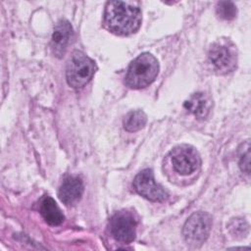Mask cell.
Instances as JSON below:
<instances>
[{
    "label": "cell",
    "instance_id": "6",
    "mask_svg": "<svg viewBox=\"0 0 251 251\" xmlns=\"http://www.w3.org/2000/svg\"><path fill=\"white\" fill-rule=\"evenodd\" d=\"M137 221L131 212L123 210L117 212L109 222L111 235L119 242L129 243L136 235Z\"/></svg>",
    "mask_w": 251,
    "mask_h": 251
},
{
    "label": "cell",
    "instance_id": "11",
    "mask_svg": "<svg viewBox=\"0 0 251 251\" xmlns=\"http://www.w3.org/2000/svg\"><path fill=\"white\" fill-rule=\"evenodd\" d=\"M212 107V101L203 92L192 94L185 102L184 108L194 115L197 119H204L208 116Z\"/></svg>",
    "mask_w": 251,
    "mask_h": 251
},
{
    "label": "cell",
    "instance_id": "2",
    "mask_svg": "<svg viewBox=\"0 0 251 251\" xmlns=\"http://www.w3.org/2000/svg\"><path fill=\"white\" fill-rule=\"evenodd\" d=\"M159 74L158 60L150 53L137 56L127 68L125 82L134 89H139L151 84Z\"/></svg>",
    "mask_w": 251,
    "mask_h": 251
},
{
    "label": "cell",
    "instance_id": "12",
    "mask_svg": "<svg viewBox=\"0 0 251 251\" xmlns=\"http://www.w3.org/2000/svg\"><path fill=\"white\" fill-rule=\"evenodd\" d=\"M40 214L50 226H59L64 222V215L55 200L50 196H44L40 202Z\"/></svg>",
    "mask_w": 251,
    "mask_h": 251
},
{
    "label": "cell",
    "instance_id": "7",
    "mask_svg": "<svg viewBox=\"0 0 251 251\" xmlns=\"http://www.w3.org/2000/svg\"><path fill=\"white\" fill-rule=\"evenodd\" d=\"M171 161L175 171L181 176L191 175L199 169L201 164L197 150L187 144L175 147L171 152Z\"/></svg>",
    "mask_w": 251,
    "mask_h": 251
},
{
    "label": "cell",
    "instance_id": "10",
    "mask_svg": "<svg viewBox=\"0 0 251 251\" xmlns=\"http://www.w3.org/2000/svg\"><path fill=\"white\" fill-rule=\"evenodd\" d=\"M83 193V182L80 177L76 176H67L60 188H59V198L66 205H72L77 202Z\"/></svg>",
    "mask_w": 251,
    "mask_h": 251
},
{
    "label": "cell",
    "instance_id": "15",
    "mask_svg": "<svg viewBox=\"0 0 251 251\" xmlns=\"http://www.w3.org/2000/svg\"><path fill=\"white\" fill-rule=\"evenodd\" d=\"M227 226L230 234L236 238L245 237L249 231V226L247 222L241 218L232 219Z\"/></svg>",
    "mask_w": 251,
    "mask_h": 251
},
{
    "label": "cell",
    "instance_id": "8",
    "mask_svg": "<svg viewBox=\"0 0 251 251\" xmlns=\"http://www.w3.org/2000/svg\"><path fill=\"white\" fill-rule=\"evenodd\" d=\"M133 187L139 195L150 201L162 202L168 198V192L161 185L155 182L151 169L142 170L135 176L133 180Z\"/></svg>",
    "mask_w": 251,
    "mask_h": 251
},
{
    "label": "cell",
    "instance_id": "16",
    "mask_svg": "<svg viewBox=\"0 0 251 251\" xmlns=\"http://www.w3.org/2000/svg\"><path fill=\"white\" fill-rule=\"evenodd\" d=\"M249 149H250V147L248 145L247 148H246V151L241 154L240 159H239L240 170L243 173L247 174V175H249V173H250V166H249V164H250V150Z\"/></svg>",
    "mask_w": 251,
    "mask_h": 251
},
{
    "label": "cell",
    "instance_id": "5",
    "mask_svg": "<svg viewBox=\"0 0 251 251\" xmlns=\"http://www.w3.org/2000/svg\"><path fill=\"white\" fill-rule=\"evenodd\" d=\"M212 227V218L208 213L199 211L192 214L185 222L182 234L187 244L198 247L208 238Z\"/></svg>",
    "mask_w": 251,
    "mask_h": 251
},
{
    "label": "cell",
    "instance_id": "1",
    "mask_svg": "<svg viewBox=\"0 0 251 251\" xmlns=\"http://www.w3.org/2000/svg\"><path fill=\"white\" fill-rule=\"evenodd\" d=\"M140 9L124 1H109L104 12L105 27L118 35H129L136 32L141 25Z\"/></svg>",
    "mask_w": 251,
    "mask_h": 251
},
{
    "label": "cell",
    "instance_id": "3",
    "mask_svg": "<svg viewBox=\"0 0 251 251\" xmlns=\"http://www.w3.org/2000/svg\"><path fill=\"white\" fill-rule=\"evenodd\" d=\"M95 71V62L83 52L75 50L66 68L67 82L73 88H81L91 80Z\"/></svg>",
    "mask_w": 251,
    "mask_h": 251
},
{
    "label": "cell",
    "instance_id": "13",
    "mask_svg": "<svg viewBox=\"0 0 251 251\" xmlns=\"http://www.w3.org/2000/svg\"><path fill=\"white\" fill-rule=\"evenodd\" d=\"M147 122L145 113L141 110L131 111L124 119V127L126 130L133 132L144 127Z\"/></svg>",
    "mask_w": 251,
    "mask_h": 251
},
{
    "label": "cell",
    "instance_id": "14",
    "mask_svg": "<svg viewBox=\"0 0 251 251\" xmlns=\"http://www.w3.org/2000/svg\"><path fill=\"white\" fill-rule=\"evenodd\" d=\"M217 15L226 21H231L236 17L237 9L231 1H220L216 7Z\"/></svg>",
    "mask_w": 251,
    "mask_h": 251
},
{
    "label": "cell",
    "instance_id": "9",
    "mask_svg": "<svg viewBox=\"0 0 251 251\" xmlns=\"http://www.w3.org/2000/svg\"><path fill=\"white\" fill-rule=\"evenodd\" d=\"M74 37V30L67 20H60L53 30L51 37V49L53 54L61 58L66 53Z\"/></svg>",
    "mask_w": 251,
    "mask_h": 251
},
{
    "label": "cell",
    "instance_id": "4",
    "mask_svg": "<svg viewBox=\"0 0 251 251\" xmlns=\"http://www.w3.org/2000/svg\"><path fill=\"white\" fill-rule=\"evenodd\" d=\"M208 58L214 70L219 74L230 73L237 65L236 46L229 39H219L211 45Z\"/></svg>",
    "mask_w": 251,
    "mask_h": 251
}]
</instances>
